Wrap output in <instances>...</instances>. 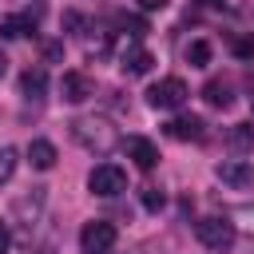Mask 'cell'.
Segmentation results:
<instances>
[{
    "label": "cell",
    "mask_w": 254,
    "mask_h": 254,
    "mask_svg": "<svg viewBox=\"0 0 254 254\" xmlns=\"http://www.w3.org/2000/svg\"><path fill=\"white\" fill-rule=\"evenodd\" d=\"M71 135H75L79 147L99 151V155H107V151L119 143V135H115V127H111L107 119H75V123H71Z\"/></svg>",
    "instance_id": "6da1fadb"
},
{
    "label": "cell",
    "mask_w": 254,
    "mask_h": 254,
    "mask_svg": "<svg viewBox=\"0 0 254 254\" xmlns=\"http://www.w3.org/2000/svg\"><path fill=\"white\" fill-rule=\"evenodd\" d=\"M194 234H198V242L206 246V250H230L234 246V222L230 218H218V214H210V218H202V222H194Z\"/></svg>",
    "instance_id": "7a4b0ae2"
},
{
    "label": "cell",
    "mask_w": 254,
    "mask_h": 254,
    "mask_svg": "<svg viewBox=\"0 0 254 254\" xmlns=\"http://www.w3.org/2000/svg\"><path fill=\"white\" fill-rule=\"evenodd\" d=\"M187 95H190V87H187L179 75H167V79L151 83L147 103H151L155 111H175V107H183V103H187Z\"/></svg>",
    "instance_id": "3957f363"
},
{
    "label": "cell",
    "mask_w": 254,
    "mask_h": 254,
    "mask_svg": "<svg viewBox=\"0 0 254 254\" xmlns=\"http://www.w3.org/2000/svg\"><path fill=\"white\" fill-rule=\"evenodd\" d=\"M87 187H91V194H99V198H115L119 190H127V175H123V167H115V163H99V167H91Z\"/></svg>",
    "instance_id": "277c9868"
},
{
    "label": "cell",
    "mask_w": 254,
    "mask_h": 254,
    "mask_svg": "<svg viewBox=\"0 0 254 254\" xmlns=\"http://www.w3.org/2000/svg\"><path fill=\"white\" fill-rule=\"evenodd\" d=\"M79 246H83V254L111 250V246H115V222H107V218H95V222H87V226L79 230Z\"/></svg>",
    "instance_id": "5b68a950"
},
{
    "label": "cell",
    "mask_w": 254,
    "mask_h": 254,
    "mask_svg": "<svg viewBox=\"0 0 254 254\" xmlns=\"http://www.w3.org/2000/svg\"><path fill=\"white\" fill-rule=\"evenodd\" d=\"M214 175H218L230 190H250V187H254V167H250L246 159H222V163L214 167Z\"/></svg>",
    "instance_id": "8992f818"
},
{
    "label": "cell",
    "mask_w": 254,
    "mask_h": 254,
    "mask_svg": "<svg viewBox=\"0 0 254 254\" xmlns=\"http://www.w3.org/2000/svg\"><path fill=\"white\" fill-rule=\"evenodd\" d=\"M167 135L179 139V143H190V139H202L206 135V123H202V115H175L167 123Z\"/></svg>",
    "instance_id": "52a82bcc"
},
{
    "label": "cell",
    "mask_w": 254,
    "mask_h": 254,
    "mask_svg": "<svg viewBox=\"0 0 254 254\" xmlns=\"http://www.w3.org/2000/svg\"><path fill=\"white\" fill-rule=\"evenodd\" d=\"M91 91H95V87H91V79H87L83 71H64V79H60V95H64L67 103H83Z\"/></svg>",
    "instance_id": "ba28073f"
},
{
    "label": "cell",
    "mask_w": 254,
    "mask_h": 254,
    "mask_svg": "<svg viewBox=\"0 0 254 254\" xmlns=\"http://www.w3.org/2000/svg\"><path fill=\"white\" fill-rule=\"evenodd\" d=\"M123 147H127V155L135 159V167H139V171H151V167L159 163V147H155L151 139H143V135H131Z\"/></svg>",
    "instance_id": "9c48e42d"
},
{
    "label": "cell",
    "mask_w": 254,
    "mask_h": 254,
    "mask_svg": "<svg viewBox=\"0 0 254 254\" xmlns=\"http://www.w3.org/2000/svg\"><path fill=\"white\" fill-rule=\"evenodd\" d=\"M151 64H155V56H151L147 48H127V52L119 56V71H123V75H147Z\"/></svg>",
    "instance_id": "30bf717a"
},
{
    "label": "cell",
    "mask_w": 254,
    "mask_h": 254,
    "mask_svg": "<svg viewBox=\"0 0 254 254\" xmlns=\"http://www.w3.org/2000/svg\"><path fill=\"white\" fill-rule=\"evenodd\" d=\"M56 143H48V139H32L28 143V163L36 167V171H52L56 167Z\"/></svg>",
    "instance_id": "8fae6325"
},
{
    "label": "cell",
    "mask_w": 254,
    "mask_h": 254,
    "mask_svg": "<svg viewBox=\"0 0 254 254\" xmlns=\"http://www.w3.org/2000/svg\"><path fill=\"white\" fill-rule=\"evenodd\" d=\"M44 91H48V71H44V67H28V71L20 75V95L44 99Z\"/></svg>",
    "instance_id": "7c38bea8"
},
{
    "label": "cell",
    "mask_w": 254,
    "mask_h": 254,
    "mask_svg": "<svg viewBox=\"0 0 254 254\" xmlns=\"http://www.w3.org/2000/svg\"><path fill=\"white\" fill-rule=\"evenodd\" d=\"M226 143H230V151H254V123H234L230 127V135H226Z\"/></svg>",
    "instance_id": "4fadbf2b"
},
{
    "label": "cell",
    "mask_w": 254,
    "mask_h": 254,
    "mask_svg": "<svg viewBox=\"0 0 254 254\" xmlns=\"http://www.w3.org/2000/svg\"><path fill=\"white\" fill-rule=\"evenodd\" d=\"M202 99H206L210 107H230V83H226V79H206Z\"/></svg>",
    "instance_id": "5bb4252c"
},
{
    "label": "cell",
    "mask_w": 254,
    "mask_h": 254,
    "mask_svg": "<svg viewBox=\"0 0 254 254\" xmlns=\"http://www.w3.org/2000/svg\"><path fill=\"white\" fill-rule=\"evenodd\" d=\"M28 32H32V24H28L24 16H4V20H0V36H4V40H20V36H28Z\"/></svg>",
    "instance_id": "9a60e30c"
},
{
    "label": "cell",
    "mask_w": 254,
    "mask_h": 254,
    "mask_svg": "<svg viewBox=\"0 0 254 254\" xmlns=\"http://www.w3.org/2000/svg\"><path fill=\"white\" fill-rule=\"evenodd\" d=\"M187 64H190V67H206V64H210V44H206V40H194V44L187 48Z\"/></svg>",
    "instance_id": "2e32d148"
},
{
    "label": "cell",
    "mask_w": 254,
    "mask_h": 254,
    "mask_svg": "<svg viewBox=\"0 0 254 254\" xmlns=\"http://www.w3.org/2000/svg\"><path fill=\"white\" fill-rule=\"evenodd\" d=\"M12 171H16V151L12 147H0V187L12 179Z\"/></svg>",
    "instance_id": "e0dca14e"
},
{
    "label": "cell",
    "mask_w": 254,
    "mask_h": 254,
    "mask_svg": "<svg viewBox=\"0 0 254 254\" xmlns=\"http://www.w3.org/2000/svg\"><path fill=\"white\" fill-rule=\"evenodd\" d=\"M139 198H143V206H147V210H163V202H167L159 187H143V194H139Z\"/></svg>",
    "instance_id": "ac0fdd59"
},
{
    "label": "cell",
    "mask_w": 254,
    "mask_h": 254,
    "mask_svg": "<svg viewBox=\"0 0 254 254\" xmlns=\"http://www.w3.org/2000/svg\"><path fill=\"white\" fill-rule=\"evenodd\" d=\"M234 56L238 60H254V36H234Z\"/></svg>",
    "instance_id": "d6986e66"
},
{
    "label": "cell",
    "mask_w": 254,
    "mask_h": 254,
    "mask_svg": "<svg viewBox=\"0 0 254 254\" xmlns=\"http://www.w3.org/2000/svg\"><path fill=\"white\" fill-rule=\"evenodd\" d=\"M40 16H44V0H36V4H28V8H24V20H28L32 28L40 24Z\"/></svg>",
    "instance_id": "ffe728a7"
},
{
    "label": "cell",
    "mask_w": 254,
    "mask_h": 254,
    "mask_svg": "<svg viewBox=\"0 0 254 254\" xmlns=\"http://www.w3.org/2000/svg\"><path fill=\"white\" fill-rule=\"evenodd\" d=\"M119 24H123V28H131V36H143V32H147V24H143V20H135V16H123Z\"/></svg>",
    "instance_id": "44dd1931"
},
{
    "label": "cell",
    "mask_w": 254,
    "mask_h": 254,
    "mask_svg": "<svg viewBox=\"0 0 254 254\" xmlns=\"http://www.w3.org/2000/svg\"><path fill=\"white\" fill-rule=\"evenodd\" d=\"M60 56H64V44L48 40V44H44V60H60Z\"/></svg>",
    "instance_id": "7402d4cb"
},
{
    "label": "cell",
    "mask_w": 254,
    "mask_h": 254,
    "mask_svg": "<svg viewBox=\"0 0 254 254\" xmlns=\"http://www.w3.org/2000/svg\"><path fill=\"white\" fill-rule=\"evenodd\" d=\"M12 246V234H8V222H0V254H8Z\"/></svg>",
    "instance_id": "603a6c76"
},
{
    "label": "cell",
    "mask_w": 254,
    "mask_h": 254,
    "mask_svg": "<svg viewBox=\"0 0 254 254\" xmlns=\"http://www.w3.org/2000/svg\"><path fill=\"white\" fill-rule=\"evenodd\" d=\"M64 28H83V20H79V12H64Z\"/></svg>",
    "instance_id": "cb8c5ba5"
},
{
    "label": "cell",
    "mask_w": 254,
    "mask_h": 254,
    "mask_svg": "<svg viewBox=\"0 0 254 254\" xmlns=\"http://www.w3.org/2000/svg\"><path fill=\"white\" fill-rule=\"evenodd\" d=\"M139 8H147V12H159V8H167V0H135Z\"/></svg>",
    "instance_id": "d4e9b609"
},
{
    "label": "cell",
    "mask_w": 254,
    "mask_h": 254,
    "mask_svg": "<svg viewBox=\"0 0 254 254\" xmlns=\"http://www.w3.org/2000/svg\"><path fill=\"white\" fill-rule=\"evenodd\" d=\"M4 71H8V56L0 52V75H4Z\"/></svg>",
    "instance_id": "484cf974"
},
{
    "label": "cell",
    "mask_w": 254,
    "mask_h": 254,
    "mask_svg": "<svg viewBox=\"0 0 254 254\" xmlns=\"http://www.w3.org/2000/svg\"><path fill=\"white\" fill-rule=\"evenodd\" d=\"M99 254H107V250H99Z\"/></svg>",
    "instance_id": "4316f807"
}]
</instances>
